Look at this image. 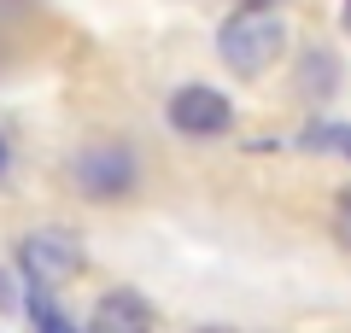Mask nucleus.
Instances as JSON below:
<instances>
[{
  "label": "nucleus",
  "mask_w": 351,
  "mask_h": 333,
  "mask_svg": "<svg viewBox=\"0 0 351 333\" xmlns=\"http://www.w3.org/2000/svg\"><path fill=\"white\" fill-rule=\"evenodd\" d=\"M76 187L88 199H123L135 187V158L123 147H94L76 158Z\"/></svg>",
  "instance_id": "4"
},
{
  "label": "nucleus",
  "mask_w": 351,
  "mask_h": 333,
  "mask_svg": "<svg viewBox=\"0 0 351 333\" xmlns=\"http://www.w3.org/2000/svg\"><path fill=\"white\" fill-rule=\"evenodd\" d=\"M304 88H311V94H328V88H334V59H328V53H311V59H304Z\"/></svg>",
  "instance_id": "7"
},
{
  "label": "nucleus",
  "mask_w": 351,
  "mask_h": 333,
  "mask_svg": "<svg viewBox=\"0 0 351 333\" xmlns=\"http://www.w3.org/2000/svg\"><path fill=\"white\" fill-rule=\"evenodd\" d=\"M0 310H12V286L6 281H0Z\"/></svg>",
  "instance_id": "9"
},
{
  "label": "nucleus",
  "mask_w": 351,
  "mask_h": 333,
  "mask_svg": "<svg viewBox=\"0 0 351 333\" xmlns=\"http://www.w3.org/2000/svg\"><path fill=\"white\" fill-rule=\"evenodd\" d=\"M334 234H339V246L351 251V187L339 193V205H334Z\"/></svg>",
  "instance_id": "8"
},
{
  "label": "nucleus",
  "mask_w": 351,
  "mask_h": 333,
  "mask_svg": "<svg viewBox=\"0 0 351 333\" xmlns=\"http://www.w3.org/2000/svg\"><path fill=\"white\" fill-rule=\"evenodd\" d=\"M240 6H269V0H240Z\"/></svg>",
  "instance_id": "12"
},
{
  "label": "nucleus",
  "mask_w": 351,
  "mask_h": 333,
  "mask_svg": "<svg viewBox=\"0 0 351 333\" xmlns=\"http://www.w3.org/2000/svg\"><path fill=\"white\" fill-rule=\"evenodd\" d=\"M18 269L29 275V286H64L82 275V240L71 234V228H36V234H24V246H18Z\"/></svg>",
  "instance_id": "2"
},
{
  "label": "nucleus",
  "mask_w": 351,
  "mask_h": 333,
  "mask_svg": "<svg viewBox=\"0 0 351 333\" xmlns=\"http://www.w3.org/2000/svg\"><path fill=\"white\" fill-rule=\"evenodd\" d=\"M193 333H234V328H193Z\"/></svg>",
  "instance_id": "11"
},
{
  "label": "nucleus",
  "mask_w": 351,
  "mask_h": 333,
  "mask_svg": "<svg viewBox=\"0 0 351 333\" xmlns=\"http://www.w3.org/2000/svg\"><path fill=\"white\" fill-rule=\"evenodd\" d=\"M6 158H12V147H6V135H0V170H6Z\"/></svg>",
  "instance_id": "10"
},
{
  "label": "nucleus",
  "mask_w": 351,
  "mask_h": 333,
  "mask_svg": "<svg viewBox=\"0 0 351 333\" xmlns=\"http://www.w3.org/2000/svg\"><path fill=\"white\" fill-rule=\"evenodd\" d=\"M88 333H152V310H147V298L129 293V286H112V293L94 304Z\"/></svg>",
  "instance_id": "5"
},
{
  "label": "nucleus",
  "mask_w": 351,
  "mask_h": 333,
  "mask_svg": "<svg viewBox=\"0 0 351 333\" xmlns=\"http://www.w3.org/2000/svg\"><path fill=\"white\" fill-rule=\"evenodd\" d=\"M281 47H287V29H281V18L269 6H240L217 36V53H223V64L234 76H263L281 59Z\"/></svg>",
  "instance_id": "1"
},
{
  "label": "nucleus",
  "mask_w": 351,
  "mask_h": 333,
  "mask_svg": "<svg viewBox=\"0 0 351 333\" xmlns=\"http://www.w3.org/2000/svg\"><path fill=\"white\" fill-rule=\"evenodd\" d=\"M346 29H351V0H346Z\"/></svg>",
  "instance_id": "13"
},
{
  "label": "nucleus",
  "mask_w": 351,
  "mask_h": 333,
  "mask_svg": "<svg viewBox=\"0 0 351 333\" xmlns=\"http://www.w3.org/2000/svg\"><path fill=\"white\" fill-rule=\"evenodd\" d=\"M29 316H36V328H41V333H76L71 321H64L59 310H53V298H47V286H36V293H29Z\"/></svg>",
  "instance_id": "6"
},
{
  "label": "nucleus",
  "mask_w": 351,
  "mask_h": 333,
  "mask_svg": "<svg viewBox=\"0 0 351 333\" xmlns=\"http://www.w3.org/2000/svg\"><path fill=\"white\" fill-rule=\"evenodd\" d=\"M228 123H234V106H228L217 88L188 82V88H176V94H170V129H176V135L211 140V135H223Z\"/></svg>",
  "instance_id": "3"
}]
</instances>
